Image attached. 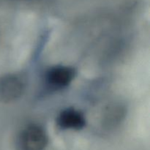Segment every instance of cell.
<instances>
[{
  "label": "cell",
  "instance_id": "obj_1",
  "mask_svg": "<svg viewBox=\"0 0 150 150\" xmlns=\"http://www.w3.org/2000/svg\"><path fill=\"white\" fill-rule=\"evenodd\" d=\"M48 142V136L42 127L38 125H30L21 133L18 146L19 150H44Z\"/></svg>",
  "mask_w": 150,
  "mask_h": 150
},
{
  "label": "cell",
  "instance_id": "obj_2",
  "mask_svg": "<svg viewBox=\"0 0 150 150\" xmlns=\"http://www.w3.org/2000/svg\"><path fill=\"white\" fill-rule=\"evenodd\" d=\"M26 85L23 79L15 74L0 77V102L9 103L18 100L24 93Z\"/></svg>",
  "mask_w": 150,
  "mask_h": 150
},
{
  "label": "cell",
  "instance_id": "obj_3",
  "mask_svg": "<svg viewBox=\"0 0 150 150\" xmlns=\"http://www.w3.org/2000/svg\"><path fill=\"white\" fill-rule=\"evenodd\" d=\"M76 76L73 68L67 66H55L47 71L46 81L49 86L55 89H62L68 86Z\"/></svg>",
  "mask_w": 150,
  "mask_h": 150
},
{
  "label": "cell",
  "instance_id": "obj_4",
  "mask_svg": "<svg viewBox=\"0 0 150 150\" xmlns=\"http://www.w3.org/2000/svg\"><path fill=\"white\" fill-rule=\"evenodd\" d=\"M59 127L64 130H79L86 125V119L82 112L73 108L61 111L57 120Z\"/></svg>",
  "mask_w": 150,
  "mask_h": 150
},
{
  "label": "cell",
  "instance_id": "obj_5",
  "mask_svg": "<svg viewBox=\"0 0 150 150\" xmlns=\"http://www.w3.org/2000/svg\"><path fill=\"white\" fill-rule=\"evenodd\" d=\"M106 115V122L108 123H117L122 117V109L120 108H112L108 110Z\"/></svg>",
  "mask_w": 150,
  "mask_h": 150
}]
</instances>
